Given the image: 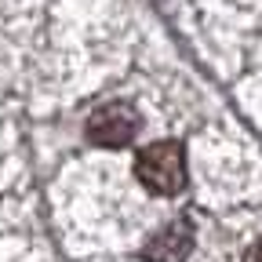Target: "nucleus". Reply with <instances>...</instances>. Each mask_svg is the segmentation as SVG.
Segmentation results:
<instances>
[{"mask_svg": "<svg viewBox=\"0 0 262 262\" xmlns=\"http://www.w3.org/2000/svg\"><path fill=\"white\" fill-rule=\"evenodd\" d=\"M135 179L157 196H175L186 186V153H182V146L179 142H153V146L139 149Z\"/></svg>", "mask_w": 262, "mask_h": 262, "instance_id": "f257e3e1", "label": "nucleus"}, {"mask_svg": "<svg viewBox=\"0 0 262 262\" xmlns=\"http://www.w3.org/2000/svg\"><path fill=\"white\" fill-rule=\"evenodd\" d=\"M84 135L95 146H102V149H120V146H127L139 135V113L131 106H124V102H110V106L95 110L88 117Z\"/></svg>", "mask_w": 262, "mask_h": 262, "instance_id": "f03ea898", "label": "nucleus"}, {"mask_svg": "<svg viewBox=\"0 0 262 262\" xmlns=\"http://www.w3.org/2000/svg\"><path fill=\"white\" fill-rule=\"evenodd\" d=\"M189 248H193L189 222H171L142 248V258H149V262H182L189 255Z\"/></svg>", "mask_w": 262, "mask_h": 262, "instance_id": "7ed1b4c3", "label": "nucleus"}, {"mask_svg": "<svg viewBox=\"0 0 262 262\" xmlns=\"http://www.w3.org/2000/svg\"><path fill=\"white\" fill-rule=\"evenodd\" d=\"M244 262H262V241H255V244L248 248V255H244Z\"/></svg>", "mask_w": 262, "mask_h": 262, "instance_id": "20e7f679", "label": "nucleus"}]
</instances>
